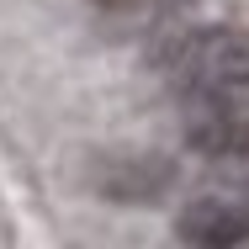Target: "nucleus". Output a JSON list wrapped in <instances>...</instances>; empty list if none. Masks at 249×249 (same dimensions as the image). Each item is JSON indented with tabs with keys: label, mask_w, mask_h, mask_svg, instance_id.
<instances>
[{
	"label": "nucleus",
	"mask_w": 249,
	"mask_h": 249,
	"mask_svg": "<svg viewBox=\"0 0 249 249\" xmlns=\"http://www.w3.org/2000/svg\"><path fill=\"white\" fill-rule=\"evenodd\" d=\"M159 69L170 74V85L186 101H196V111L239 101L249 85V32L239 27H201L175 43H164Z\"/></svg>",
	"instance_id": "1"
},
{
	"label": "nucleus",
	"mask_w": 249,
	"mask_h": 249,
	"mask_svg": "<svg viewBox=\"0 0 249 249\" xmlns=\"http://www.w3.org/2000/svg\"><path fill=\"white\" fill-rule=\"evenodd\" d=\"M175 233L186 249H239L249 239V207L228 196H201L180 212Z\"/></svg>",
	"instance_id": "2"
},
{
	"label": "nucleus",
	"mask_w": 249,
	"mask_h": 249,
	"mask_svg": "<svg viewBox=\"0 0 249 249\" xmlns=\"http://www.w3.org/2000/svg\"><path fill=\"white\" fill-rule=\"evenodd\" d=\"M191 149L207 154V159L249 164V96L196 111V117H191Z\"/></svg>",
	"instance_id": "3"
},
{
	"label": "nucleus",
	"mask_w": 249,
	"mask_h": 249,
	"mask_svg": "<svg viewBox=\"0 0 249 249\" xmlns=\"http://www.w3.org/2000/svg\"><path fill=\"white\" fill-rule=\"evenodd\" d=\"M170 164L164 159H149V154H138V159H117L111 164V175H101V191L106 196H122V201H154L170 191Z\"/></svg>",
	"instance_id": "4"
},
{
	"label": "nucleus",
	"mask_w": 249,
	"mask_h": 249,
	"mask_svg": "<svg viewBox=\"0 0 249 249\" xmlns=\"http://www.w3.org/2000/svg\"><path fill=\"white\" fill-rule=\"evenodd\" d=\"M101 11H138V5H154V0H90Z\"/></svg>",
	"instance_id": "5"
}]
</instances>
